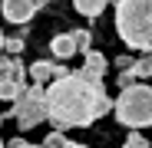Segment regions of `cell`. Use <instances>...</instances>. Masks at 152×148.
Listing matches in <instances>:
<instances>
[{
  "label": "cell",
  "instance_id": "6da1fadb",
  "mask_svg": "<svg viewBox=\"0 0 152 148\" xmlns=\"http://www.w3.org/2000/svg\"><path fill=\"white\" fill-rule=\"evenodd\" d=\"M46 109H50L53 129L66 132V129L93 125L96 118L116 109V99L106 95L103 82L89 79L83 69H73L66 79H56L53 86H46Z\"/></svg>",
  "mask_w": 152,
  "mask_h": 148
},
{
  "label": "cell",
  "instance_id": "7a4b0ae2",
  "mask_svg": "<svg viewBox=\"0 0 152 148\" xmlns=\"http://www.w3.org/2000/svg\"><path fill=\"white\" fill-rule=\"evenodd\" d=\"M116 33L129 49L152 53V0H119Z\"/></svg>",
  "mask_w": 152,
  "mask_h": 148
},
{
  "label": "cell",
  "instance_id": "3957f363",
  "mask_svg": "<svg viewBox=\"0 0 152 148\" xmlns=\"http://www.w3.org/2000/svg\"><path fill=\"white\" fill-rule=\"evenodd\" d=\"M116 118L119 125L132 129V132H142L152 125V86L145 82H136L129 89H119L116 95Z\"/></svg>",
  "mask_w": 152,
  "mask_h": 148
},
{
  "label": "cell",
  "instance_id": "277c9868",
  "mask_svg": "<svg viewBox=\"0 0 152 148\" xmlns=\"http://www.w3.org/2000/svg\"><path fill=\"white\" fill-rule=\"evenodd\" d=\"M4 118H13L20 132H33L40 122L50 118V109H46V86H33V82H30V89L4 112Z\"/></svg>",
  "mask_w": 152,
  "mask_h": 148
},
{
  "label": "cell",
  "instance_id": "5b68a950",
  "mask_svg": "<svg viewBox=\"0 0 152 148\" xmlns=\"http://www.w3.org/2000/svg\"><path fill=\"white\" fill-rule=\"evenodd\" d=\"M27 82H30V69L17 56H4V63H0V95H4V102L13 105L17 99L30 89Z\"/></svg>",
  "mask_w": 152,
  "mask_h": 148
},
{
  "label": "cell",
  "instance_id": "8992f818",
  "mask_svg": "<svg viewBox=\"0 0 152 148\" xmlns=\"http://www.w3.org/2000/svg\"><path fill=\"white\" fill-rule=\"evenodd\" d=\"M37 10H40L37 0H4V20L7 23H17V27L30 23L37 17Z\"/></svg>",
  "mask_w": 152,
  "mask_h": 148
},
{
  "label": "cell",
  "instance_id": "52a82bcc",
  "mask_svg": "<svg viewBox=\"0 0 152 148\" xmlns=\"http://www.w3.org/2000/svg\"><path fill=\"white\" fill-rule=\"evenodd\" d=\"M56 69H60V63H53V59H37L30 66V82L33 86H53L56 82Z\"/></svg>",
  "mask_w": 152,
  "mask_h": 148
},
{
  "label": "cell",
  "instance_id": "ba28073f",
  "mask_svg": "<svg viewBox=\"0 0 152 148\" xmlns=\"http://www.w3.org/2000/svg\"><path fill=\"white\" fill-rule=\"evenodd\" d=\"M50 53H53V59H73L80 53V49H76V36L73 33H56L50 40Z\"/></svg>",
  "mask_w": 152,
  "mask_h": 148
},
{
  "label": "cell",
  "instance_id": "9c48e42d",
  "mask_svg": "<svg viewBox=\"0 0 152 148\" xmlns=\"http://www.w3.org/2000/svg\"><path fill=\"white\" fill-rule=\"evenodd\" d=\"M83 72H86L89 79L103 82V76L109 72V59H106L103 53H96V49H93V53H86V56H83Z\"/></svg>",
  "mask_w": 152,
  "mask_h": 148
},
{
  "label": "cell",
  "instance_id": "30bf717a",
  "mask_svg": "<svg viewBox=\"0 0 152 148\" xmlns=\"http://www.w3.org/2000/svg\"><path fill=\"white\" fill-rule=\"evenodd\" d=\"M73 7H76V13H83V17L96 20L99 13L109 7V0H73Z\"/></svg>",
  "mask_w": 152,
  "mask_h": 148
},
{
  "label": "cell",
  "instance_id": "8fae6325",
  "mask_svg": "<svg viewBox=\"0 0 152 148\" xmlns=\"http://www.w3.org/2000/svg\"><path fill=\"white\" fill-rule=\"evenodd\" d=\"M23 49H27L23 36H4V56H20Z\"/></svg>",
  "mask_w": 152,
  "mask_h": 148
},
{
  "label": "cell",
  "instance_id": "7c38bea8",
  "mask_svg": "<svg viewBox=\"0 0 152 148\" xmlns=\"http://www.w3.org/2000/svg\"><path fill=\"white\" fill-rule=\"evenodd\" d=\"M40 145H43V148H69L73 142H69L63 132H56V129H53V132H46V138H43Z\"/></svg>",
  "mask_w": 152,
  "mask_h": 148
},
{
  "label": "cell",
  "instance_id": "4fadbf2b",
  "mask_svg": "<svg viewBox=\"0 0 152 148\" xmlns=\"http://www.w3.org/2000/svg\"><path fill=\"white\" fill-rule=\"evenodd\" d=\"M73 36H76V49L86 56V53H93V30H73Z\"/></svg>",
  "mask_w": 152,
  "mask_h": 148
},
{
  "label": "cell",
  "instance_id": "5bb4252c",
  "mask_svg": "<svg viewBox=\"0 0 152 148\" xmlns=\"http://www.w3.org/2000/svg\"><path fill=\"white\" fill-rule=\"evenodd\" d=\"M136 72H139V79H152V53L139 56V63H136Z\"/></svg>",
  "mask_w": 152,
  "mask_h": 148
},
{
  "label": "cell",
  "instance_id": "9a60e30c",
  "mask_svg": "<svg viewBox=\"0 0 152 148\" xmlns=\"http://www.w3.org/2000/svg\"><path fill=\"white\" fill-rule=\"evenodd\" d=\"M122 148H149V142H145L142 132H129V135H126V142H122Z\"/></svg>",
  "mask_w": 152,
  "mask_h": 148
},
{
  "label": "cell",
  "instance_id": "2e32d148",
  "mask_svg": "<svg viewBox=\"0 0 152 148\" xmlns=\"http://www.w3.org/2000/svg\"><path fill=\"white\" fill-rule=\"evenodd\" d=\"M10 148H43V145H30L27 138H13V142H7Z\"/></svg>",
  "mask_w": 152,
  "mask_h": 148
},
{
  "label": "cell",
  "instance_id": "e0dca14e",
  "mask_svg": "<svg viewBox=\"0 0 152 148\" xmlns=\"http://www.w3.org/2000/svg\"><path fill=\"white\" fill-rule=\"evenodd\" d=\"M69 148H89V145H76V142H73V145H69Z\"/></svg>",
  "mask_w": 152,
  "mask_h": 148
},
{
  "label": "cell",
  "instance_id": "ac0fdd59",
  "mask_svg": "<svg viewBox=\"0 0 152 148\" xmlns=\"http://www.w3.org/2000/svg\"><path fill=\"white\" fill-rule=\"evenodd\" d=\"M37 4H40V7H43V4H53V0H37Z\"/></svg>",
  "mask_w": 152,
  "mask_h": 148
}]
</instances>
